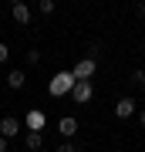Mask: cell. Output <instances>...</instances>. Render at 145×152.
<instances>
[{
    "label": "cell",
    "instance_id": "obj_16",
    "mask_svg": "<svg viewBox=\"0 0 145 152\" xmlns=\"http://www.w3.org/2000/svg\"><path fill=\"white\" fill-rule=\"evenodd\" d=\"M54 152H74V145H71V142H64V145H58Z\"/></svg>",
    "mask_w": 145,
    "mask_h": 152
},
{
    "label": "cell",
    "instance_id": "obj_14",
    "mask_svg": "<svg viewBox=\"0 0 145 152\" xmlns=\"http://www.w3.org/2000/svg\"><path fill=\"white\" fill-rule=\"evenodd\" d=\"M7 58H10V48H7V44H4V41H0V64H4V61H7Z\"/></svg>",
    "mask_w": 145,
    "mask_h": 152
},
{
    "label": "cell",
    "instance_id": "obj_1",
    "mask_svg": "<svg viewBox=\"0 0 145 152\" xmlns=\"http://www.w3.org/2000/svg\"><path fill=\"white\" fill-rule=\"evenodd\" d=\"M74 85H78L74 71H58V75L47 81V91H51L54 98H64V95H71V91H74Z\"/></svg>",
    "mask_w": 145,
    "mask_h": 152
},
{
    "label": "cell",
    "instance_id": "obj_4",
    "mask_svg": "<svg viewBox=\"0 0 145 152\" xmlns=\"http://www.w3.org/2000/svg\"><path fill=\"white\" fill-rule=\"evenodd\" d=\"M44 125H47V115H44L41 108L27 112V129H31V132H44Z\"/></svg>",
    "mask_w": 145,
    "mask_h": 152
},
{
    "label": "cell",
    "instance_id": "obj_15",
    "mask_svg": "<svg viewBox=\"0 0 145 152\" xmlns=\"http://www.w3.org/2000/svg\"><path fill=\"white\" fill-rule=\"evenodd\" d=\"M135 14H138L142 20H145V0H138V4H135Z\"/></svg>",
    "mask_w": 145,
    "mask_h": 152
},
{
    "label": "cell",
    "instance_id": "obj_3",
    "mask_svg": "<svg viewBox=\"0 0 145 152\" xmlns=\"http://www.w3.org/2000/svg\"><path fill=\"white\" fill-rule=\"evenodd\" d=\"M71 71H74V78H91L95 71H98V58H81Z\"/></svg>",
    "mask_w": 145,
    "mask_h": 152
},
{
    "label": "cell",
    "instance_id": "obj_17",
    "mask_svg": "<svg viewBox=\"0 0 145 152\" xmlns=\"http://www.w3.org/2000/svg\"><path fill=\"white\" fill-rule=\"evenodd\" d=\"M7 142H10V139H7V135H0V152H7Z\"/></svg>",
    "mask_w": 145,
    "mask_h": 152
},
{
    "label": "cell",
    "instance_id": "obj_7",
    "mask_svg": "<svg viewBox=\"0 0 145 152\" xmlns=\"http://www.w3.org/2000/svg\"><path fill=\"white\" fill-rule=\"evenodd\" d=\"M0 135H7V139L20 135V122H17L14 115H7V118H0Z\"/></svg>",
    "mask_w": 145,
    "mask_h": 152
},
{
    "label": "cell",
    "instance_id": "obj_13",
    "mask_svg": "<svg viewBox=\"0 0 145 152\" xmlns=\"http://www.w3.org/2000/svg\"><path fill=\"white\" fill-rule=\"evenodd\" d=\"M27 64H41V51H27Z\"/></svg>",
    "mask_w": 145,
    "mask_h": 152
},
{
    "label": "cell",
    "instance_id": "obj_6",
    "mask_svg": "<svg viewBox=\"0 0 145 152\" xmlns=\"http://www.w3.org/2000/svg\"><path fill=\"white\" fill-rule=\"evenodd\" d=\"M10 14H14L17 24H31V7H27L24 0H14V4H10Z\"/></svg>",
    "mask_w": 145,
    "mask_h": 152
},
{
    "label": "cell",
    "instance_id": "obj_18",
    "mask_svg": "<svg viewBox=\"0 0 145 152\" xmlns=\"http://www.w3.org/2000/svg\"><path fill=\"white\" fill-rule=\"evenodd\" d=\"M138 125H142V129H145V112H142V115H138Z\"/></svg>",
    "mask_w": 145,
    "mask_h": 152
},
{
    "label": "cell",
    "instance_id": "obj_9",
    "mask_svg": "<svg viewBox=\"0 0 145 152\" xmlns=\"http://www.w3.org/2000/svg\"><path fill=\"white\" fill-rule=\"evenodd\" d=\"M24 81H27V75H24L20 68H14L10 75H7V85H10V88H24Z\"/></svg>",
    "mask_w": 145,
    "mask_h": 152
},
{
    "label": "cell",
    "instance_id": "obj_12",
    "mask_svg": "<svg viewBox=\"0 0 145 152\" xmlns=\"http://www.w3.org/2000/svg\"><path fill=\"white\" fill-rule=\"evenodd\" d=\"M132 81H135V85H145V71H142V68L132 71Z\"/></svg>",
    "mask_w": 145,
    "mask_h": 152
},
{
    "label": "cell",
    "instance_id": "obj_10",
    "mask_svg": "<svg viewBox=\"0 0 145 152\" xmlns=\"http://www.w3.org/2000/svg\"><path fill=\"white\" fill-rule=\"evenodd\" d=\"M41 145H44V135H41V132H31V129H27V149L37 152Z\"/></svg>",
    "mask_w": 145,
    "mask_h": 152
},
{
    "label": "cell",
    "instance_id": "obj_5",
    "mask_svg": "<svg viewBox=\"0 0 145 152\" xmlns=\"http://www.w3.org/2000/svg\"><path fill=\"white\" fill-rule=\"evenodd\" d=\"M58 132H61L64 139H74V135H78V118H74V115H64V118L58 122Z\"/></svg>",
    "mask_w": 145,
    "mask_h": 152
},
{
    "label": "cell",
    "instance_id": "obj_2",
    "mask_svg": "<svg viewBox=\"0 0 145 152\" xmlns=\"http://www.w3.org/2000/svg\"><path fill=\"white\" fill-rule=\"evenodd\" d=\"M91 95H95L91 78H78V85H74V91H71V98H74L78 105H88V102H91Z\"/></svg>",
    "mask_w": 145,
    "mask_h": 152
},
{
    "label": "cell",
    "instance_id": "obj_11",
    "mask_svg": "<svg viewBox=\"0 0 145 152\" xmlns=\"http://www.w3.org/2000/svg\"><path fill=\"white\" fill-rule=\"evenodd\" d=\"M37 10H41V14H54V0H41Z\"/></svg>",
    "mask_w": 145,
    "mask_h": 152
},
{
    "label": "cell",
    "instance_id": "obj_8",
    "mask_svg": "<svg viewBox=\"0 0 145 152\" xmlns=\"http://www.w3.org/2000/svg\"><path fill=\"white\" fill-rule=\"evenodd\" d=\"M115 115H118V118H132V115H135V98H118Z\"/></svg>",
    "mask_w": 145,
    "mask_h": 152
}]
</instances>
